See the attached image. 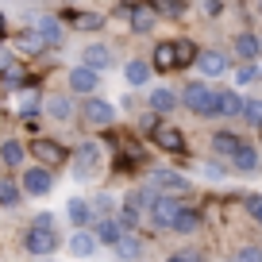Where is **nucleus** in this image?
Listing matches in <instances>:
<instances>
[{"label": "nucleus", "mask_w": 262, "mask_h": 262, "mask_svg": "<svg viewBox=\"0 0 262 262\" xmlns=\"http://www.w3.org/2000/svg\"><path fill=\"white\" fill-rule=\"evenodd\" d=\"M24 247H27L31 254H50V251L58 247V231H54V228H31V231L24 235Z\"/></svg>", "instance_id": "7ed1b4c3"}, {"label": "nucleus", "mask_w": 262, "mask_h": 262, "mask_svg": "<svg viewBox=\"0 0 262 262\" xmlns=\"http://www.w3.org/2000/svg\"><path fill=\"white\" fill-rule=\"evenodd\" d=\"M155 185L166 189V193H185L189 181L181 178V173H173V170H158V173H155Z\"/></svg>", "instance_id": "9b49d317"}, {"label": "nucleus", "mask_w": 262, "mask_h": 262, "mask_svg": "<svg viewBox=\"0 0 262 262\" xmlns=\"http://www.w3.org/2000/svg\"><path fill=\"white\" fill-rule=\"evenodd\" d=\"M170 262H201V254H196V251H181V254H173Z\"/></svg>", "instance_id": "58836bf2"}, {"label": "nucleus", "mask_w": 262, "mask_h": 262, "mask_svg": "<svg viewBox=\"0 0 262 262\" xmlns=\"http://www.w3.org/2000/svg\"><path fill=\"white\" fill-rule=\"evenodd\" d=\"M155 12H162V16H181L185 4H181V0H155Z\"/></svg>", "instance_id": "72a5a7b5"}, {"label": "nucleus", "mask_w": 262, "mask_h": 262, "mask_svg": "<svg viewBox=\"0 0 262 262\" xmlns=\"http://www.w3.org/2000/svg\"><path fill=\"white\" fill-rule=\"evenodd\" d=\"M24 155H27L24 143H16V139L0 143V162H4V166H19V162H24Z\"/></svg>", "instance_id": "412c9836"}, {"label": "nucleus", "mask_w": 262, "mask_h": 262, "mask_svg": "<svg viewBox=\"0 0 262 262\" xmlns=\"http://www.w3.org/2000/svg\"><path fill=\"white\" fill-rule=\"evenodd\" d=\"M97 166H100V147H97V143H81L77 155H74V173H77V178H89Z\"/></svg>", "instance_id": "39448f33"}, {"label": "nucleus", "mask_w": 262, "mask_h": 262, "mask_svg": "<svg viewBox=\"0 0 262 262\" xmlns=\"http://www.w3.org/2000/svg\"><path fill=\"white\" fill-rule=\"evenodd\" d=\"M155 201H158V196L150 193V189H131L127 201H123V220L120 224H123V228H135V224L143 220V208H150Z\"/></svg>", "instance_id": "f257e3e1"}, {"label": "nucleus", "mask_w": 262, "mask_h": 262, "mask_svg": "<svg viewBox=\"0 0 262 262\" xmlns=\"http://www.w3.org/2000/svg\"><path fill=\"white\" fill-rule=\"evenodd\" d=\"M231 262H262V247H243Z\"/></svg>", "instance_id": "f704fd0d"}, {"label": "nucleus", "mask_w": 262, "mask_h": 262, "mask_svg": "<svg viewBox=\"0 0 262 262\" xmlns=\"http://www.w3.org/2000/svg\"><path fill=\"white\" fill-rule=\"evenodd\" d=\"M243 120L251 127H262V100H243Z\"/></svg>", "instance_id": "473e14b6"}, {"label": "nucleus", "mask_w": 262, "mask_h": 262, "mask_svg": "<svg viewBox=\"0 0 262 262\" xmlns=\"http://www.w3.org/2000/svg\"><path fill=\"white\" fill-rule=\"evenodd\" d=\"M66 212H70V220H74L77 228H85V224L93 220V208L85 205V201H70V208H66Z\"/></svg>", "instance_id": "a878e982"}, {"label": "nucleus", "mask_w": 262, "mask_h": 262, "mask_svg": "<svg viewBox=\"0 0 262 262\" xmlns=\"http://www.w3.org/2000/svg\"><path fill=\"white\" fill-rule=\"evenodd\" d=\"M81 116H85V123H93V127H108V123L116 120L112 104H108V100H97V97H89L81 104Z\"/></svg>", "instance_id": "20e7f679"}, {"label": "nucleus", "mask_w": 262, "mask_h": 262, "mask_svg": "<svg viewBox=\"0 0 262 262\" xmlns=\"http://www.w3.org/2000/svg\"><path fill=\"white\" fill-rule=\"evenodd\" d=\"M231 162H235L239 170H247V173H254V170H258V155H254V150L247 147V143H243V147H239V155L231 158Z\"/></svg>", "instance_id": "cd10ccee"}, {"label": "nucleus", "mask_w": 262, "mask_h": 262, "mask_svg": "<svg viewBox=\"0 0 262 262\" xmlns=\"http://www.w3.org/2000/svg\"><path fill=\"white\" fill-rule=\"evenodd\" d=\"M123 77H127L131 85H147V77H150V66L135 58V62H127V66H123Z\"/></svg>", "instance_id": "4be33fe9"}, {"label": "nucleus", "mask_w": 262, "mask_h": 262, "mask_svg": "<svg viewBox=\"0 0 262 262\" xmlns=\"http://www.w3.org/2000/svg\"><path fill=\"white\" fill-rule=\"evenodd\" d=\"M19 81H24V74H19V66L12 70V74H4V85H19Z\"/></svg>", "instance_id": "ea45409f"}, {"label": "nucleus", "mask_w": 262, "mask_h": 262, "mask_svg": "<svg viewBox=\"0 0 262 262\" xmlns=\"http://www.w3.org/2000/svg\"><path fill=\"white\" fill-rule=\"evenodd\" d=\"M50 185H54V178H50V170H42V166H31V170H24V193H50Z\"/></svg>", "instance_id": "0eeeda50"}, {"label": "nucleus", "mask_w": 262, "mask_h": 262, "mask_svg": "<svg viewBox=\"0 0 262 262\" xmlns=\"http://www.w3.org/2000/svg\"><path fill=\"white\" fill-rule=\"evenodd\" d=\"M247 212H251L254 220L262 224V196H258V193H251V196H247Z\"/></svg>", "instance_id": "c9c22d12"}, {"label": "nucleus", "mask_w": 262, "mask_h": 262, "mask_svg": "<svg viewBox=\"0 0 262 262\" xmlns=\"http://www.w3.org/2000/svg\"><path fill=\"white\" fill-rule=\"evenodd\" d=\"M19 50H27V54H39V50H47V42L39 39V31H24V35H19Z\"/></svg>", "instance_id": "2f4dec72"}, {"label": "nucleus", "mask_w": 262, "mask_h": 262, "mask_svg": "<svg viewBox=\"0 0 262 262\" xmlns=\"http://www.w3.org/2000/svg\"><path fill=\"white\" fill-rule=\"evenodd\" d=\"M178 212H181V205H178V201H170V196H158L155 205H150V216H155L158 228H173Z\"/></svg>", "instance_id": "6e6552de"}, {"label": "nucleus", "mask_w": 262, "mask_h": 262, "mask_svg": "<svg viewBox=\"0 0 262 262\" xmlns=\"http://www.w3.org/2000/svg\"><path fill=\"white\" fill-rule=\"evenodd\" d=\"M116 251L123 254V258H139L143 247H139V235H131V231H123V239L116 243Z\"/></svg>", "instance_id": "393cba45"}, {"label": "nucleus", "mask_w": 262, "mask_h": 262, "mask_svg": "<svg viewBox=\"0 0 262 262\" xmlns=\"http://www.w3.org/2000/svg\"><path fill=\"white\" fill-rule=\"evenodd\" d=\"M12 70H16V58L8 50H0V74H12Z\"/></svg>", "instance_id": "4c0bfd02"}, {"label": "nucleus", "mask_w": 262, "mask_h": 262, "mask_svg": "<svg viewBox=\"0 0 262 262\" xmlns=\"http://www.w3.org/2000/svg\"><path fill=\"white\" fill-rule=\"evenodd\" d=\"M239 147H243V143H239L231 131H220V135H212V150H220V155H228V158H235Z\"/></svg>", "instance_id": "6ab92c4d"}, {"label": "nucleus", "mask_w": 262, "mask_h": 262, "mask_svg": "<svg viewBox=\"0 0 262 262\" xmlns=\"http://www.w3.org/2000/svg\"><path fill=\"white\" fill-rule=\"evenodd\" d=\"M216 97H220L216 89H208V85L196 81V85H185V97L181 100H185L196 116H216Z\"/></svg>", "instance_id": "f03ea898"}, {"label": "nucleus", "mask_w": 262, "mask_h": 262, "mask_svg": "<svg viewBox=\"0 0 262 262\" xmlns=\"http://www.w3.org/2000/svg\"><path fill=\"white\" fill-rule=\"evenodd\" d=\"M150 108H155V112H170V108H178V93H173V89H150Z\"/></svg>", "instance_id": "f3484780"}, {"label": "nucleus", "mask_w": 262, "mask_h": 262, "mask_svg": "<svg viewBox=\"0 0 262 262\" xmlns=\"http://www.w3.org/2000/svg\"><path fill=\"white\" fill-rule=\"evenodd\" d=\"M0 205H4V208L19 205V185H16V181H8V178H0Z\"/></svg>", "instance_id": "c85d7f7f"}, {"label": "nucleus", "mask_w": 262, "mask_h": 262, "mask_svg": "<svg viewBox=\"0 0 262 262\" xmlns=\"http://www.w3.org/2000/svg\"><path fill=\"white\" fill-rule=\"evenodd\" d=\"M254 77H258V70H254V66H239V74H235V81H239V85H251Z\"/></svg>", "instance_id": "e433bc0d"}, {"label": "nucleus", "mask_w": 262, "mask_h": 262, "mask_svg": "<svg viewBox=\"0 0 262 262\" xmlns=\"http://www.w3.org/2000/svg\"><path fill=\"white\" fill-rule=\"evenodd\" d=\"M201 228V212L196 208H181L178 220H173V231H196Z\"/></svg>", "instance_id": "b1692460"}, {"label": "nucleus", "mask_w": 262, "mask_h": 262, "mask_svg": "<svg viewBox=\"0 0 262 262\" xmlns=\"http://www.w3.org/2000/svg\"><path fill=\"white\" fill-rule=\"evenodd\" d=\"M31 150H35V158L42 162V170H47V166H62L66 162V147H62V143H54V139H39Z\"/></svg>", "instance_id": "423d86ee"}, {"label": "nucleus", "mask_w": 262, "mask_h": 262, "mask_svg": "<svg viewBox=\"0 0 262 262\" xmlns=\"http://www.w3.org/2000/svg\"><path fill=\"white\" fill-rule=\"evenodd\" d=\"M70 89H77V93H89V89H97V74H93V70H85V66L70 70Z\"/></svg>", "instance_id": "ddd939ff"}, {"label": "nucleus", "mask_w": 262, "mask_h": 262, "mask_svg": "<svg viewBox=\"0 0 262 262\" xmlns=\"http://www.w3.org/2000/svg\"><path fill=\"white\" fill-rule=\"evenodd\" d=\"M178 58H173V42H158L155 47V70H173Z\"/></svg>", "instance_id": "5701e85b"}, {"label": "nucleus", "mask_w": 262, "mask_h": 262, "mask_svg": "<svg viewBox=\"0 0 262 262\" xmlns=\"http://www.w3.org/2000/svg\"><path fill=\"white\" fill-rule=\"evenodd\" d=\"M216 116H243V100L235 93H220L216 97Z\"/></svg>", "instance_id": "a211bd4d"}, {"label": "nucleus", "mask_w": 262, "mask_h": 262, "mask_svg": "<svg viewBox=\"0 0 262 262\" xmlns=\"http://www.w3.org/2000/svg\"><path fill=\"white\" fill-rule=\"evenodd\" d=\"M108 62H112V50H108V47H89V50H85V70H93V74L104 70Z\"/></svg>", "instance_id": "dca6fc26"}, {"label": "nucleus", "mask_w": 262, "mask_h": 262, "mask_svg": "<svg viewBox=\"0 0 262 262\" xmlns=\"http://www.w3.org/2000/svg\"><path fill=\"white\" fill-rule=\"evenodd\" d=\"M35 31H39V39L47 42V47H50V42H58V39H62V27H58V19H42V24L35 27Z\"/></svg>", "instance_id": "7c9ffc66"}, {"label": "nucleus", "mask_w": 262, "mask_h": 262, "mask_svg": "<svg viewBox=\"0 0 262 262\" xmlns=\"http://www.w3.org/2000/svg\"><path fill=\"white\" fill-rule=\"evenodd\" d=\"M155 143L162 150H185V135H181L173 123H158L155 127Z\"/></svg>", "instance_id": "9d476101"}, {"label": "nucleus", "mask_w": 262, "mask_h": 262, "mask_svg": "<svg viewBox=\"0 0 262 262\" xmlns=\"http://www.w3.org/2000/svg\"><path fill=\"white\" fill-rule=\"evenodd\" d=\"M93 251H97V235H93V231H77V235L70 239V254H77V258H89Z\"/></svg>", "instance_id": "f8f14e48"}, {"label": "nucleus", "mask_w": 262, "mask_h": 262, "mask_svg": "<svg viewBox=\"0 0 262 262\" xmlns=\"http://www.w3.org/2000/svg\"><path fill=\"white\" fill-rule=\"evenodd\" d=\"M127 16H131V31H150L155 27V8H127Z\"/></svg>", "instance_id": "2eb2a0df"}, {"label": "nucleus", "mask_w": 262, "mask_h": 262, "mask_svg": "<svg viewBox=\"0 0 262 262\" xmlns=\"http://www.w3.org/2000/svg\"><path fill=\"white\" fill-rule=\"evenodd\" d=\"M258 77H262V66H258Z\"/></svg>", "instance_id": "37998d69"}, {"label": "nucleus", "mask_w": 262, "mask_h": 262, "mask_svg": "<svg viewBox=\"0 0 262 262\" xmlns=\"http://www.w3.org/2000/svg\"><path fill=\"white\" fill-rule=\"evenodd\" d=\"M196 70L205 77H220V74H228V58L220 50H205V54H196Z\"/></svg>", "instance_id": "1a4fd4ad"}, {"label": "nucleus", "mask_w": 262, "mask_h": 262, "mask_svg": "<svg viewBox=\"0 0 262 262\" xmlns=\"http://www.w3.org/2000/svg\"><path fill=\"white\" fill-rule=\"evenodd\" d=\"M173 58H178V66L196 62V47H193L189 39H178V42H173Z\"/></svg>", "instance_id": "c756f323"}, {"label": "nucleus", "mask_w": 262, "mask_h": 262, "mask_svg": "<svg viewBox=\"0 0 262 262\" xmlns=\"http://www.w3.org/2000/svg\"><path fill=\"white\" fill-rule=\"evenodd\" d=\"M120 239H123V224L120 220H104V224H100V228H97V243H120Z\"/></svg>", "instance_id": "aec40b11"}, {"label": "nucleus", "mask_w": 262, "mask_h": 262, "mask_svg": "<svg viewBox=\"0 0 262 262\" xmlns=\"http://www.w3.org/2000/svg\"><path fill=\"white\" fill-rule=\"evenodd\" d=\"M47 112L54 116V120H70V116H74V104H70L66 97H50L47 100Z\"/></svg>", "instance_id": "bb28decb"}, {"label": "nucleus", "mask_w": 262, "mask_h": 262, "mask_svg": "<svg viewBox=\"0 0 262 262\" xmlns=\"http://www.w3.org/2000/svg\"><path fill=\"white\" fill-rule=\"evenodd\" d=\"M35 228H54V216H50V212H42L39 220H35Z\"/></svg>", "instance_id": "a19ab883"}, {"label": "nucleus", "mask_w": 262, "mask_h": 262, "mask_svg": "<svg viewBox=\"0 0 262 262\" xmlns=\"http://www.w3.org/2000/svg\"><path fill=\"white\" fill-rule=\"evenodd\" d=\"M258 50H262V42L254 39V35H235V54L243 58V62H254Z\"/></svg>", "instance_id": "4468645a"}, {"label": "nucleus", "mask_w": 262, "mask_h": 262, "mask_svg": "<svg viewBox=\"0 0 262 262\" xmlns=\"http://www.w3.org/2000/svg\"><path fill=\"white\" fill-rule=\"evenodd\" d=\"M0 27H4V16H0Z\"/></svg>", "instance_id": "79ce46f5"}]
</instances>
